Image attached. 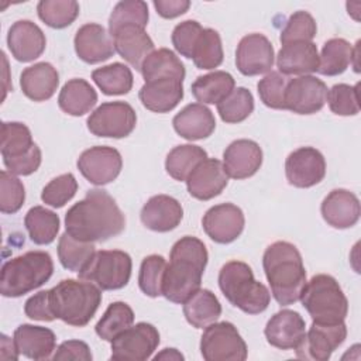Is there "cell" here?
I'll list each match as a JSON object with an SVG mask.
<instances>
[{
  "label": "cell",
  "instance_id": "35",
  "mask_svg": "<svg viewBox=\"0 0 361 361\" xmlns=\"http://www.w3.org/2000/svg\"><path fill=\"white\" fill-rule=\"evenodd\" d=\"M24 226L32 243L38 245H47L56 238L61 220L59 216L52 210L42 206H34L27 212L24 217Z\"/></svg>",
  "mask_w": 361,
  "mask_h": 361
},
{
  "label": "cell",
  "instance_id": "33",
  "mask_svg": "<svg viewBox=\"0 0 361 361\" xmlns=\"http://www.w3.org/2000/svg\"><path fill=\"white\" fill-rule=\"evenodd\" d=\"M221 314L217 296L209 289H199L183 303V316L196 329L207 327Z\"/></svg>",
  "mask_w": 361,
  "mask_h": 361
},
{
  "label": "cell",
  "instance_id": "5",
  "mask_svg": "<svg viewBox=\"0 0 361 361\" xmlns=\"http://www.w3.org/2000/svg\"><path fill=\"white\" fill-rule=\"evenodd\" d=\"M219 286L233 306L248 314L262 313L271 300L268 288L254 279L251 267L243 261H228L221 267Z\"/></svg>",
  "mask_w": 361,
  "mask_h": 361
},
{
  "label": "cell",
  "instance_id": "44",
  "mask_svg": "<svg viewBox=\"0 0 361 361\" xmlns=\"http://www.w3.org/2000/svg\"><path fill=\"white\" fill-rule=\"evenodd\" d=\"M35 142L30 128L18 121H4L1 124V157L14 158L25 154Z\"/></svg>",
  "mask_w": 361,
  "mask_h": 361
},
{
  "label": "cell",
  "instance_id": "6",
  "mask_svg": "<svg viewBox=\"0 0 361 361\" xmlns=\"http://www.w3.org/2000/svg\"><path fill=\"white\" fill-rule=\"evenodd\" d=\"M54 272V262L45 251H28L8 259L1 267L0 293L6 298L23 296L42 286Z\"/></svg>",
  "mask_w": 361,
  "mask_h": 361
},
{
  "label": "cell",
  "instance_id": "49",
  "mask_svg": "<svg viewBox=\"0 0 361 361\" xmlns=\"http://www.w3.org/2000/svg\"><path fill=\"white\" fill-rule=\"evenodd\" d=\"M288 82L289 79L285 75L276 71L268 72L257 85L261 102L269 109L285 110V89Z\"/></svg>",
  "mask_w": 361,
  "mask_h": 361
},
{
  "label": "cell",
  "instance_id": "36",
  "mask_svg": "<svg viewBox=\"0 0 361 361\" xmlns=\"http://www.w3.org/2000/svg\"><path fill=\"white\" fill-rule=\"evenodd\" d=\"M92 79L107 96L127 94L134 83L131 69L120 62L97 68L92 72Z\"/></svg>",
  "mask_w": 361,
  "mask_h": 361
},
{
  "label": "cell",
  "instance_id": "2",
  "mask_svg": "<svg viewBox=\"0 0 361 361\" xmlns=\"http://www.w3.org/2000/svg\"><path fill=\"white\" fill-rule=\"evenodd\" d=\"M209 254L203 241L185 235L171 250L162 281V295L173 303H185L200 289Z\"/></svg>",
  "mask_w": 361,
  "mask_h": 361
},
{
  "label": "cell",
  "instance_id": "47",
  "mask_svg": "<svg viewBox=\"0 0 361 361\" xmlns=\"http://www.w3.org/2000/svg\"><path fill=\"white\" fill-rule=\"evenodd\" d=\"M316 32H317V25L312 14H309L307 11L299 10V11H295L286 21V25L282 30L279 39L282 45H286L290 42H299V41L312 42Z\"/></svg>",
  "mask_w": 361,
  "mask_h": 361
},
{
  "label": "cell",
  "instance_id": "19",
  "mask_svg": "<svg viewBox=\"0 0 361 361\" xmlns=\"http://www.w3.org/2000/svg\"><path fill=\"white\" fill-rule=\"evenodd\" d=\"M73 45L76 55L86 63L107 61L116 52L110 32L96 23L82 25L75 34Z\"/></svg>",
  "mask_w": 361,
  "mask_h": 361
},
{
  "label": "cell",
  "instance_id": "15",
  "mask_svg": "<svg viewBox=\"0 0 361 361\" xmlns=\"http://www.w3.org/2000/svg\"><path fill=\"white\" fill-rule=\"evenodd\" d=\"M285 175L295 188H312L326 175L323 154L313 147H300L290 152L285 162Z\"/></svg>",
  "mask_w": 361,
  "mask_h": 361
},
{
  "label": "cell",
  "instance_id": "40",
  "mask_svg": "<svg viewBox=\"0 0 361 361\" xmlns=\"http://www.w3.org/2000/svg\"><path fill=\"white\" fill-rule=\"evenodd\" d=\"M134 323V312L126 302H113L109 305L97 324L96 334L106 341H111L121 331Z\"/></svg>",
  "mask_w": 361,
  "mask_h": 361
},
{
  "label": "cell",
  "instance_id": "43",
  "mask_svg": "<svg viewBox=\"0 0 361 361\" xmlns=\"http://www.w3.org/2000/svg\"><path fill=\"white\" fill-rule=\"evenodd\" d=\"M148 6L142 0L118 1L109 17V32L113 35L124 25H138L145 28L148 24Z\"/></svg>",
  "mask_w": 361,
  "mask_h": 361
},
{
  "label": "cell",
  "instance_id": "54",
  "mask_svg": "<svg viewBox=\"0 0 361 361\" xmlns=\"http://www.w3.org/2000/svg\"><path fill=\"white\" fill-rule=\"evenodd\" d=\"M24 313L27 317L32 320H41V322L55 320L56 317L52 312L51 302H49V289L39 290L38 293L28 298L24 305Z\"/></svg>",
  "mask_w": 361,
  "mask_h": 361
},
{
  "label": "cell",
  "instance_id": "22",
  "mask_svg": "<svg viewBox=\"0 0 361 361\" xmlns=\"http://www.w3.org/2000/svg\"><path fill=\"white\" fill-rule=\"evenodd\" d=\"M47 45L42 30L30 20L16 21L7 34V47L20 62H31L42 55Z\"/></svg>",
  "mask_w": 361,
  "mask_h": 361
},
{
  "label": "cell",
  "instance_id": "13",
  "mask_svg": "<svg viewBox=\"0 0 361 361\" xmlns=\"http://www.w3.org/2000/svg\"><path fill=\"white\" fill-rule=\"evenodd\" d=\"M327 86L312 75L289 79L285 89V110L296 114H314L326 103Z\"/></svg>",
  "mask_w": 361,
  "mask_h": 361
},
{
  "label": "cell",
  "instance_id": "48",
  "mask_svg": "<svg viewBox=\"0 0 361 361\" xmlns=\"http://www.w3.org/2000/svg\"><path fill=\"white\" fill-rule=\"evenodd\" d=\"M326 102L330 110L337 116H355L360 113L358 85L350 86L347 83L334 85L327 90Z\"/></svg>",
  "mask_w": 361,
  "mask_h": 361
},
{
  "label": "cell",
  "instance_id": "7",
  "mask_svg": "<svg viewBox=\"0 0 361 361\" xmlns=\"http://www.w3.org/2000/svg\"><path fill=\"white\" fill-rule=\"evenodd\" d=\"M313 322L338 323L348 313V300L338 282L327 274L312 276L306 282L300 299Z\"/></svg>",
  "mask_w": 361,
  "mask_h": 361
},
{
  "label": "cell",
  "instance_id": "56",
  "mask_svg": "<svg viewBox=\"0 0 361 361\" xmlns=\"http://www.w3.org/2000/svg\"><path fill=\"white\" fill-rule=\"evenodd\" d=\"M157 13L164 18H175L188 11L190 1L188 0H154Z\"/></svg>",
  "mask_w": 361,
  "mask_h": 361
},
{
  "label": "cell",
  "instance_id": "45",
  "mask_svg": "<svg viewBox=\"0 0 361 361\" xmlns=\"http://www.w3.org/2000/svg\"><path fill=\"white\" fill-rule=\"evenodd\" d=\"M254 110L252 93L245 87L234 89L224 100L217 104L220 118L228 124H237L248 118Z\"/></svg>",
  "mask_w": 361,
  "mask_h": 361
},
{
  "label": "cell",
  "instance_id": "20",
  "mask_svg": "<svg viewBox=\"0 0 361 361\" xmlns=\"http://www.w3.org/2000/svg\"><path fill=\"white\" fill-rule=\"evenodd\" d=\"M262 165L261 147L247 138L233 141L223 154V166L228 178L245 179L257 173Z\"/></svg>",
  "mask_w": 361,
  "mask_h": 361
},
{
  "label": "cell",
  "instance_id": "18",
  "mask_svg": "<svg viewBox=\"0 0 361 361\" xmlns=\"http://www.w3.org/2000/svg\"><path fill=\"white\" fill-rule=\"evenodd\" d=\"M185 182L192 197L197 200H210L223 192L227 186L228 176L221 161L206 158L189 173Z\"/></svg>",
  "mask_w": 361,
  "mask_h": 361
},
{
  "label": "cell",
  "instance_id": "11",
  "mask_svg": "<svg viewBox=\"0 0 361 361\" xmlns=\"http://www.w3.org/2000/svg\"><path fill=\"white\" fill-rule=\"evenodd\" d=\"M111 360L145 361L159 344L158 330L145 322L131 324L111 341Z\"/></svg>",
  "mask_w": 361,
  "mask_h": 361
},
{
  "label": "cell",
  "instance_id": "51",
  "mask_svg": "<svg viewBox=\"0 0 361 361\" xmlns=\"http://www.w3.org/2000/svg\"><path fill=\"white\" fill-rule=\"evenodd\" d=\"M25 200L23 182L8 171L0 172V210L6 214L17 213Z\"/></svg>",
  "mask_w": 361,
  "mask_h": 361
},
{
  "label": "cell",
  "instance_id": "50",
  "mask_svg": "<svg viewBox=\"0 0 361 361\" xmlns=\"http://www.w3.org/2000/svg\"><path fill=\"white\" fill-rule=\"evenodd\" d=\"M78 182L72 173H62L49 180L41 193V199L51 207L65 206L76 193Z\"/></svg>",
  "mask_w": 361,
  "mask_h": 361
},
{
  "label": "cell",
  "instance_id": "55",
  "mask_svg": "<svg viewBox=\"0 0 361 361\" xmlns=\"http://www.w3.org/2000/svg\"><path fill=\"white\" fill-rule=\"evenodd\" d=\"M54 361H92L89 345L80 340H68L59 344L51 357Z\"/></svg>",
  "mask_w": 361,
  "mask_h": 361
},
{
  "label": "cell",
  "instance_id": "4",
  "mask_svg": "<svg viewBox=\"0 0 361 361\" xmlns=\"http://www.w3.org/2000/svg\"><path fill=\"white\" fill-rule=\"evenodd\" d=\"M49 302L56 319L69 326H86L102 302L97 285L85 279H63L49 289Z\"/></svg>",
  "mask_w": 361,
  "mask_h": 361
},
{
  "label": "cell",
  "instance_id": "10",
  "mask_svg": "<svg viewBox=\"0 0 361 361\" xmlns=\"http://www.w3.org/2000/svg\"><path fill=\"white\" fill-rule=\"evenodd\" d=\"M86 124L93 135L124 138L135 128L137 114L126 102H106L90 113Z\"/></svg>",
  "mask_w": 361,
  "mask_h": 361
},
{
  "label": "cell",
  "instance_id": "46",
  "mask_svg": "<svg viewBox=\"0 0 361 361\" xmlns=\"http://www.w3.org/2000/svg\"><path fill=\"white\" fill-rule=\"evenodd\" d=\"M166 269V261L162 255L152 254L142 259L138 272L140 289L151 298L162 295V281Z\"/></svg>",
  "mask_w": 361,
  "mask_h": 361
},
{
  "label": "cell",
  "instance_id": "38",
  "mask_svg": "<svg viewBox=\"0 0 361 361\" xmlns=\"http://www.w3.org/2000/svg\"><path fill=\"white\" fill-rule=\"evenodd\" d=\"M353 45L344 38H331L324 42L319 55L317 72L324 76L343 73L351 63Z\"/></svg>",
  "mask_w": 361,
  "mask_h": 361
},
{
  "label": "cell",
  "instance_id": "1",
  "mask_svg": "<svg viewBox=\"0 0 361 361\" xmlns=\"http://www.w3.org/2000/svg\"><path fill=\"white\" fill-rule=\"evenodd\" d=\"M126 227V217L116 200L103 189H92L65 214V230L80 241H107Z\"/></svg>",
  "mask_w": 361,
  "mask_h": 361
},
{
  "label": "cell",
  "instance_id": "17",
  "mask_svg": "<svg viewBox=\"0 0 361 361\" xmlns=\"http://www.w3.org/2000/svg\"><path fill=\"white\" fill-rule=\"evenodd\" d=\"M274 59V47L262 34H248L243 37L237 45L235 65L244 76H255L269 72Z\"/></svg>",
  "mask_w": 361,
  "mask_h": 361
},
{
  "label": "cell",
  "instance_id": "23",
  "mask_svg": "<svg viewBox=\"0 0 361 361\" xmlns=\"http://www.w3.org/2000/svg\"><path fill=\"white\" fill-rule=\"evenodd\" d=\"M183 217L180 203L168 195H155L142 206L140 219L142 224L158 233H168L176 228Z\"/></svg>",
  "mask_w": 361,
  "mask_h": 361
},
{
  "label": "cell",
  "instance_id": "25",
  "mask_svg": "<svg viewBox=\"0 0 361 361\" xmlns=\"http://www.w3.org/2000/svg\"><path fill=\"white\" fill-rule=\"evenodd\" d=\"M116 52L134 69L141 71L144 59L154 51V42L145 28L138 25H124L113 35Z\"/></svg>",
  "mask_w": 361,
  "mask_h": 361
},
{
  "label": "cell",
  "instance_id": "9",
  "mask_svg": "<svg viewBox=\"0 0 361 361\" xmlns=\"http://www.w3.org/2000/svg\"><path fill=\"white\" fill-rule=\"evenodd\" d=\"M200 354L206 361H244L248 350L233 323L214 322L204 327L200 337Z\"/></svg>",
  "mask_w": 361,
  "mask_h": 361
},
{
  "label": "cell",
  "instance_id": "37",
  "mask_svg": "<svg viewBox=\"0 0 361 361\" xmlns=\"http://www.w3.org/2000/svg\"><path fill=\"white\" fill-rule=\"evenodd\" d=\"M207 157V152L193 144H183L172 148L165 159V169L175 180H186L189 173Z\"/></svg>",
  "mask_w": 361,
  "mask_h": 361
},
{
  "label": "cell",
  "instance_id": "29",
  "mask_svg": "<svg viewBox=\"0 0 361 361\" xmlns=\"http://www.w3.org/2000/svg\"><path fill=\"white\" fill-rule=\"evenodd\" d=\"M175 131L185 140L196 141L207 138L216 128V120L209 107L202 103L185 106L172 120Z\"/></svg>",
  "mask_w": 361,
  "mask_h": 361
},
{
  "label": "cell",
  "instance_id": "34",
  "mask_svg": "<svg viewBox=\"0 0 361 361\" xmlns=\"http://www.w3.org/2000/svg\"><path fill=\"white\" fill-rule=\"evenodd\" d=\"M141 75L145 82L157 80V79H179L183 82L185 79V66L180 59L168 48L154 49L141 65Z\"/></svg>",
  "mask_w": 361,
  "mask_h": 361
},
{
  "label": "cell",
  "instance_id": "53",
  "mask_svg": "<svg viewBox=\"0 0 361 361\" xmlns=\"http://www.w3.org/2000/svg\"><path fill=\"white\" fill-rule=\"evenodd\" d=\"M41 149L37 144H34L25 154L14 157V158H3L4 166L13 175L27 176L34 173L41 165Z\"/></svg>",
  "mask_w": 361,
  "mask_h": 361
},
{
  "label": "cell",
  "instance_id": "30",
  "mask_svg": "<svg viewBox=\"0 0 361 361\" xmlns=\"http://www.w3.org/2000/svg\"><path fill=\"white\" fill-rule=\"evenodd\" d=\"M59 85L58 71L49 62H38L21 72L23 93L34 102H45L54 96Z\"/></svg>",
  "mask_w": 361,
  "mask_h": 361
},
{
  "label": "cell",
  "instance_id": "27",
  "mask_svg": "<svg viewBox=\"0 0 361 361\" xmlns=\"http://www.w3.org/2000/svg\"><path fill=\"white\" fill-rule=\"evenodd\" d=\"M276 66L279 73L289 75H309L317 72L319 52L313 42L299 41L282 45L276 55Z\"/></svg>",
  "mask_w": 361,
  "mask_h": 361
},
{
  "label": "cell",
  "instance_id": "52",
  "mask_svg": "<svg viewBox=\"0 0 361 361\" xmlns=\"http://www.w3.org/2000/svg\"><path fill=\"white\" fill-rule=\"evenodd\" d=\"M202 31H203V27L195 20H186L179 23L173 28L171 35L172 45L175 47L176 52L185 58L192 59L196 42Z\"/></svg>",
  "mask_w": 361,
  "mask_h": 361
},
{
  "label": "cell",
  "instance_id": "26",
  "mask_svg": "<svg viewBox=\"0 0 361 361\" xmlns=\"http://www.w3.org/2000/svg\"><path fill=\"white\" fill-rule=\"evenodd\" d=\"M138 97L147 110L168 113L183 99V82L172 78L145 82L138 92Z\"/></svg>",
  "mask_w": 361,
  "mask_h": 361
},
{
  "label": "cell",
  "instance_id": "24",
  "mask_svg": "<svg viewBox=\"0 0 361 361\" xmlns=\"http://www.w3.org/2000/svg\"><path fill=\"white\" fill-rule=\"evenodd\" d=\"M320 212L329 226L350 228L360 220V200L347 189H334L323 199Z\"/></svg>",
  "mask_w": 361,
  "mask_h": 361
},
{
  "label": "cell",
  "instance_id": "42",
  "mask_svg": "<svg viewBox=\"0 0 361 361\" xmlns=\"http://www.w3.org/2000/svg\"><path fill=\"white\" fill-rule=\"evenodd\" d=\"M38 17L51 28H65L79 16V3L75 0H41L37 4Z\"/></svg>",
  "mask_w": 361,
  "mask_h": 361
},
{
  "label": "cell",
  "instance_id": "57",
  "mask_svg": "<svg viewBox=\"0 0 361 361\" xmlns=\"http://www.w3.org/2000/svg\"><path fill=\"white\" fill-rule=\"evenodd\" d=\"M20 355L18 350L16 348L14 340L7 337L6 334L0 336V360H17Z\"/></svg>",
  "mask_w": 361,
  "mask_h": 361
},
{
  "label": "cell",
  "instance_id": "21",
  "mask_svg": "<svg viewBox=\"0 0 361 361\" xmlns=\"http://www.w3.org/2000/svg\"><path fill=\"white\" fill-rule=\"evenodd\" d=\"M306 333L303 317L290 309L275 313L267 323L264 334L267 341L281 350H295Z\"/></svg>",
  "mask_w": 361,
  "mask_h": 361
},
{
  "label": "cell",
  "instance_id": "28",
  "mask_svg": "<svg viewBox=\"0 0 361 361\" xmlns=\"http://www.w3.org/2000/svg\"><path fill=\"white\" fill-rule=\"evenodd\" d=\"M18 353L30 360H48L56 350L55 333L42 326L20 324L13 336Z\"/></svg>",
  "mask_w": 361,
  "mask_h": 361
},
{
  "label": "cell",
  "instance_id": "14",
  "mask_svg": "<svg viewBox=\"0 0 361 361\" xmlns=\"http://www.w3.org/2000/svg\"><path fill=\"white\" fill-rule=\"evenodd\" d=\"M78 169L93 185L113 182L121 172L123 158L113 147L96 145L85 149L78 158Z\"/></svg>",
  "mask_w": 361,
  "mask_h": 361
},
{
  "label": "cell",
  "instance_id": "58",
  "mask_svg": "<svg viewBox=\"0 0 361 361\" xmlns=\"http://www.w3.org/2000/svg\"><path fill=\"white\" fill-rule=\"evenodd\" d=\"M185 357L176 348H164L158 353L154 360H183Z\"/></svg>",
  "mask_w": 361,
  "mask_h": 361
},
{
  "label": "cell",
  "instance_id": "12",
  "mask_svg": "<svg viewBox=\"0 0 361 361\" xmlns=\"http://www.w3.org/2000/svg\"><path fill=\"white\" fill-rule=\"evenodd\" d=\"M347 327L344 322L338 323H317L313 322L305 337L295 348L296 357L302 360L327 361L333 351L344 343Z\"/></svg>",
  "mask_w": 361,
  "mask_h": 361
},
{
  "label": "cell",
  "instance_id": "41",
  "mask_svg": "<svg viewBox=\"0 0 361 361\" xmlns=\"http://www.w3.org/2000/svg\"><path fill=\"white\" fill-rule=\"evenodd\" d=\"M224 58L221 38L213 28H203L193 51V63L197 69H214L221 65Z\"/></svg>",
  "mask_w": 361,
  "mask_h": 361
},
{
  "label": "cell",
  "instance_id": "39",
  "mask_svg": "<svg viewBox=\"0 0 361 361\" xmlns=\"http://www.w3.org/2000/svg\"><path fill=\"white\" fill-rule=\"evenodd\" d=\"M94 248V243L76 240L65 231L58 241V258L63 268L80 272L93 258Z\"/></svg>",
  "mask_w": 361,
  "mask_h": 361
},
{
  "label": "cell",
  "instance_id": "31",
  "mask_svg": "<svg viewBox=\"0 0 361 361\" xmlns=\"http://www.w3.org/2000/svg\"><path fill=\"white\" fill-rule=\"evenodd\" d=\"M97 103V93L85 79L68 80L58 96L59 109L69 116H83Z\"/></svg>",
  "mask_w": 361,
  "mask_h": 361
},
{
  "label": "cell",
  "instance_id": "3",
  "mask_svg": "<svg viewBox=\"0 0 361 361\" xmlns=\"http://www.w3.org/2000/svg\"><path fill=\"white\" fill-rule=\"evenodd\" d=\"M262 267L272 296L281 306L300 299L306 285V269L299 250L288 241H275L264 252Z\"/></svg>",
  "mask_w": 361,
  "mask_h": 361
},
{
  "label": "cell",
  "instance_id": "16",
  "mask_svg": "<svg viewBox=\"0 0 361 361\" xmlns=\"http://www.w3.org/2000/svg\"><path fill=\"white\" fill-rule=\"evenodd\" d=\"M244 224L243 210L233 203L216 204L202 219L204 233L219 244H230L237 240L244 230Z\"/></svg>",
  "mask_w": 361,
  "mask_h": 361
},
{
  "label": "cell",
  "instance_id": "32",
  "mask_svg": "<svg viewBox=\"0 0 361 361\" xmlns=\"http://www.w3.org/2000/svg\"><path fill=\"white\" fill-rule=\"evenodd\" d=\"M235 86L234 78L224 71H214L203 76H197L192 83V94L202 104H219L224 100Z\"/></svg>",
  "mask_w": 361,
  "mask_h": 361
},
{
  "label": "cell",
  "instance_id": "8",
  "mask_svg": "<svg viewBox=\"0 0 361 361\" xmlns=\"http://www.w3.org/2000/svg\"><path fill=\"white\" fill-rule=\"evenodd\" d=\"M131 257L120 250L96 251L89 264L80 271L79 278L94 282L102 290L124 288L131 276Z\"/></svg>",
  "mask_w": 361,
  "mask_h": 361
}]
</instances>
